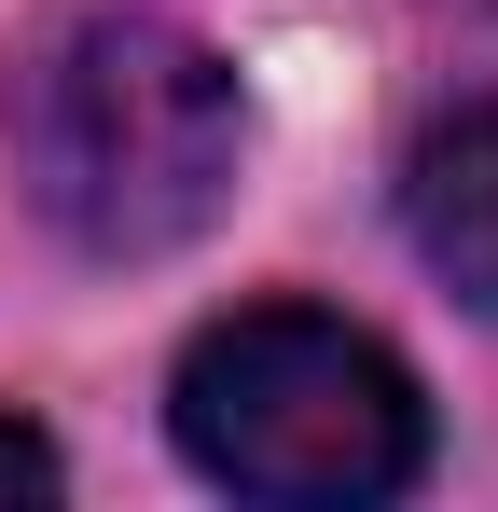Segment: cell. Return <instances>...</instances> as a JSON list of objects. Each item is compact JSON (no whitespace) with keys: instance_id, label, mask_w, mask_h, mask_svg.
Masks as SVG:
<instances>
[{"instance_id":"cell-1","label":"cell","mask_w":498,"mask_h":512,"mask_svg":"<svg viewBox=\"0 0 498 512\" xmlns=\"http://www.w3.org/2000/svg\"><path fill=\"white\" fill-rule=\"evenodd\" d=\"M249 111L236 70L166 14H56L14 70V180L97 263L180 250L236 194Z\"/></svg>"},{"instance_id":"cell-2","label":"cell","mask_w":498,"mask_h":512,"mask_svg":"<svg viewBox=\"0 0 498 512\" xmlns=\"http://www.w3.org/2000/svg\"><path fill=\"white\" fill-rule=\"evenodd\" d=\"M180 457L236 499H291V512H332V499H402L429 471V402L415 374L388 360L374 333H346L319 305H236L180 346Z\"/></svg>"},{"instance_id":"cell-3","label":"cell","mask_w":498,"mask_h":512,"mask_svg":"<svg viewBox=\"0 0 498 512\" xmlns=\"http://www.w3.org/2000/svg\"><path fill=\"white\" fill-rule=\"evenodd\" d=\"M402 236L457 305L498 319V97H457L402 153Z\"/></svg>"},{"instance_id":"cell-4","label":"cell","mask_w":498,"mask_h":512,"mask_svg":"<svg viewBox=\"0 0 498 512\" xmlns=\"http://www.w3.org/2000/svg\"><path fill=\"white\" fill-rule=\"evenodd\" d=\"M0 499H56V443L0 416Z\"/></svg>"},{"instance_id":"cell-5","label":"cell","mask_w":498,"mask_h":512,"mask_svg":"<svg viewBox=\"0 0 498 512\" xmlns=\"http://www.w3.org/2000/svg\"><path fill=\"white\" fill-rule=\"evenodd\" d=\"M457 14H485V28H498V0H457Z\"/></svg>"}]
</instances>
